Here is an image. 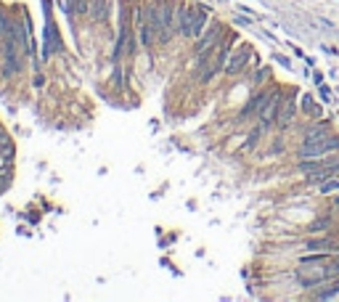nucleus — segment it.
<instances>
[{
  "mask_svg": "<svg viewBox=\"0 0 339 302\" xmlns=\"http://www.w3.org/2000/svg\"><path fill=\"white\" fill-rule=\"evenodd\" d=\"M207 22H210V11H204V8H186V6H183L181 35L188 37V40H196V37L204 32Z\"/></svg>",
  "mask_w": 339,
  "mask_h": 302,
  "instance_id": "f257e3e1",
  "label": "nucleus"
},
{
  "mask_svg": "<svg viewBox=\"0 0 339 302\" xmlns=\"http://www.w3.org/2000/svg\"><path fill=\"white\" fill-rule=\"evenodd\" d=\"M339 151V138L336 135H323L318 140H302V146H299V159H318V157H328Z\"/></svg>",
  "mask_w": 339,
  "mask_h": 302,
  "instance_id": "f03ea898",
  "label": "nucleus"
},
{
  "mask_svg": "<svg viewBox=\"0 0 339 302\" xmlns=\"http://www.w3.org/2000/svg\"><path fill=\"white\" fill-rule=\"evenodd\" d=\"M228 53H231V51L225 48V45H223V48L218 45V48L210 51V53L204 56V59H199V61H202V67H199V72H196V80H202V82L212 80L215 74H218V72L225 67V61H228Z\"/></svg>",
  "mask_w": 339,
  "mask_h": 302,
  "instance_id": "7ed1b4c3",
  "label": "nucleus"
},
{
  "mask_svg": "<svg viewBox=\"0 0 339 302\" xmlns=\"http://www.w3.org/2000/svg\"><path fill=\"white\" fill-rule=\"evenodd\" d=\"M326 262H307L302 260V265L297 268V278L302 286H315V284H323L328 278V268H323Z\"/></svg>",
  "mask_w": 339,
  "mask_h": 302,
  "instance_id": "20e7f679",
  "label": "nucleus"
},
{
  "mask_svg": "<svg viewBox=\"0 0 339 302\" xmlns=\"http://www.w3.org/2000/svg\"><path fill=\"white\" fill-rule=\"evenodd\" d=\"M220 32H223V27L212 24L207 32H202L199 37H196V45H194V56H196V59H204L210 51L218 48V45H220Z\"/></svg>",
  "mask_w": 339,
  "mask_h": 302,
  "instance_id": "39448f33",
  "label": "nucleus"
},
{
  "mask_svg": "<svg viewBox=\"0 0 339 302\" xmlns=\"http://www.w3.org/2000/svg\"><path fill=\"white\" fill-rule=\"evenodd\" d=\"M278 109H281V93H278V90H273V93H268L265 103H262V106H260V111H257V119H260V125H262V127H270V125H276Z\"/></svg>",
  "mask_w": 339,
  "mask_h": 302,
  "instance_id": "423d86ee",
  "label": "nucleus"
},
{
  "mask_svg": "<svg viewBox=\"0 0 339 302\" xmlns=\"http://www.w3.org/2000/svg\"><path fill=\"white\" fill-rule=\"evenodd\" d=\"M249 59H252V48H249V45H239V48H233V51L228 53V61H225V72H228V74H239V72H244V67L249 64Z\"/></svg>",
  "mask_w": 339,
  "mask_h": 302,
  "instance_id": "0eeeda50",
  "label": "nucleus"
},
{
  "mask_svg": "<svg viewBox=\"0 0 339 302\" xmlns=\"http://www.w3.org/2000/svg\"><path fill=\"white\" fill-rule=\"evenodd\" d=\"M22 69H24V51L6 45V51H3V74L16 77V74H22Z\"/></svg>",
  "mask_w": 339,
  "mask_h": 302,
  "instance_id": "6e6552de",
  "label": "nucleus"
},
{
  "mask_svg": "<svg viewBox=\"0 0 339 302\" xmlns=\"http://www.w3.org/2000/svg\"><path fill=\"white\" fill-rule=\"evenodd\" d=\"M6 45L19 51H27V35H24V24L22 22H11L6 30Z\"/></svg>",
  "mask_w": 339,
  "mask_h": 302,
  "instance_id": "1a4fd4ad",
  "label": "nucleus"
},
{
  "mask_svg": "<svg viewBox=\"0 0 339 302\" xmlns=\"http://www.w3.org/2000/svg\"><path fill=\"white\" fill-rule=\"evenodd\" d=\"M291 117H294V101L286 98V103H281V109H278V117H276V127H286Z\"/></svg>",
  "mask_w": 339,
  "mask_h": 302,
  "instance_id": "9d476101",
  "label": "nucleus"
},
{
  "mask_svg": "<svg viewBox=\"0 0 339 302\" xmlns=\"http://www.w3.org/2000/svg\"><path fill=\"white\" fill-rule=\"evenodd\" d=\"M302 109H305L313 119H323V109L313 101V96H310V93H305V96H302Z\"/></svg>",
  "mask_w": 339,
  "mask_h": 302,
  "instance_id": "9b49d317",
  "label": "nucleus"
},
{
  "mask_svg": "<svg viewBox=\"0 0 339 302\" xmlns=\"http://www.w3.org/2000/svg\"><path fill=\"white\" fill-rule=\"evenodd\" d=\"M315 188H318L321 194H326V196H328V194H336V191H339V173H334L331 178H326V181L318 183Z\"/></svg>",
  "mask_w": 339,
  "mask_h": 302,
  "instance_id": "f8f14e48",
  "label": "nucleus"
},
{
  "mask_svg": "<svg viewBox=\"0 0 339 302\" xmlns=\"http://www.w3.org/2000/svg\"><path fill=\"white\" fill-rule=\"evenodd\" d=\"M331 249H339L331 239H321V241H310L307 244V252H331Z\"/></svg>",
  "mask_w": 339,
  "mask_h": 302,
  "instance_id": "ddd939ff",
  "label": "nucleus"
},
{
  "mask_svg": "<svg viewBox=\"0 0 339 302\" xmlns=\"http://www.w3.org/2000/svg\"><path fill=\"white\" fill-rule=\"evenodd\" d=\"M323 135H328V125H323V122H318V125H313V127L307 130L302 140H318V138H323Z\"/></svg>",
  "mask_w": 339,
  "mask_h": 302,
  "instance_id": "4468645a",
  "label": "nucleus"
},
{
  "mask_svg": "<svg viewBox=\"0 0 339 302\" xmlns=\"http://www.w3.org/2000/svg\"><path fill=\"white\" fill-rule=\"evenodd\" d=\"M106 14H109V8L103 0H93V6H90V16L93 19H98V22H106Z\"/></svg>",
  "mask_w": 339,
  "mask_h": 302,
  "instance_id": "2eb2a0df",
  "label": "nucleus"
},
{
  "mask_svg": "<svg viewBox=\"0 0 339 302\" xmlns=\"http://www.w3.org/2000/svg\"><path fill=\"white\" fill-rule=\"evenodd\" d=\"M69 14H88V0H67Z\"/></svg>",
  "mask_w": 339,
  "mask_h": 302,
  "instance_id": "dca6fc26",
  "label": "nucleus"
},
{
  "mask_svg": "<svg viewBox=\"0 0 339 302\" xmlns=\"http://www.w3.org/2000/svg\"><path fill=\"white\" fill-rule=\"evenodd\" d=\"M48 48H51V51H61V40H59V32H56V27H48Z\"/></svg>",
  "mask_w": 339,
  "mask_h": 302,
  "instance_id": "f3484780",
  "label": "nucleus"
},
{
  "mask_svg": "<svg viewBox=\"0 0 339 302\" xmlns=\"http://www.w3.org/2000/svg\"><path fill=\"white\" fill-rule=\"evenodd\" d=\"M328 225H331V218H321V220H315L313 225H310V231H313V233H318V231H326Z\"/></svg>",
  "mask_w": 339,
  "mask_h": 302,
  "instance_id": "a211bd4d",
  "label": "nucleus"
},
{
  "mask_svg": "<svg viewBox=\"0 0 339 302\" xmlns=\"http://www.w3.org/2000/svg\"><path fill=\"white\" fill-rule=\"evenodd\" d=\"M8 24H11V19H8V14L0 8V40L6 37V30H8Z\"/></svg>",
  "mask_w": 339,
  "mask_h": 302,
  "instance_id": "6ab92c4d",
  "label": "nucleus"
},
{
  "mask_svg": "<svg viewBox=\"0 0 339 302\" xmlns=\"http://www.w3.org/2000/svg\"><path fill=\"white\" fill-rule=\"evenodd\" d=\"M321 101H323V103H331V101H334V93L328 90L323 82H321Z\"/></svg>",
  "mask_w": 339,
  "mask_h": 302,
  "instance_id": "aec40b11",
  "label": "nucleus"
},
{
  "mask_svg": "<svg viewBox=\"0 0 339 302\" xmlns=\"http://www.w3.org/2000/svg\"><path fill=\"white\" fill-rule=\"evenodd\" d=\"M328 278H339V254H336V260L331 262V268H328Z\"/></svg>",
  "mask_w": 339,
  "mask_h": 302,
  "instance_id": "412c9836",
  "label": "nucleus"
}]
</instances>
